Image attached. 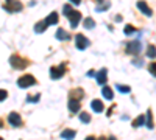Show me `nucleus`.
Listing matches in <instances>:
<instances>
[{
    "label": "nucleus",
    "mask_w": 156,
    "mask_h": 140,
    "mask_svg": "<svg viewBox=\"0 0 156 140\" xmlns=\"http://www.w3.org/2000/svg\"><path fill=\"white\" fill-rule=\"evenodd\" d=\"M0 140H3V138H2V137H0Z\"/></svg>",
    "instance_id": "34"
},
{
    "label": "nucleus",
    "mask_w": 156,
    "mask_h": 140,
    "mask_svg": "<svg viewBox=\"0 0 156 140\" xmlns=\"http://www.w3.org/2000/svg\"><path fill=\"white\" fill-rule=\"evenodd\" d=\"M126 52L129 53V55H139L140 52H142V45H140V42L139 41H133V42H129L128 44V50Z\"/></svg>",
    "instance_id": "8"
},
{
    "label": "nucleus",
    "mask_w": 156,
    "mask_h": 140,
    "mask_svg": "<svg viewBox=\"0 0 156 140\" xmlns=\"http://www.w3.org/2000/svg\"><path fill=\"white\" fill-rule=\"evenodd\" d=\"M34 84H36V80H34L33 75H22L20 78L17 80V86L20 89H27V87L34 86Z\"/></svg>",
    "instance_id": "3"
},
{
    "label": "nucleus",
    "mask_w": 156,
    "mask_h": 140,
    "mask_svg": "<svg viewBox=\"0 0 156 140\" xmlns=\"http://www.w3.org/2000/svg\"><path fill=\"white\" fill-rule=\"evenodd\" d=\"M147 56L151 58V59L156 58V47H154V45H150V47H148V50H147Z\"/></svg>",
    "instance_id": "22"
},
{
    "label": "nucleus",
    "mask_w": 156,
    "mask_h": 140,
    "mask_svg": "<svg viewBox=\"0 0 156 140\" xmlns=\"http://www.w3.org/2000/svg\"><path fill=\"white\" fill-rule=\"evenodd\" d=\"M90 108H92L94 112H103V109H105V106H103V103L100 100H92L90 101Z\"/></svg>",
    "instance_id": "12"
},
{
    "label": "nucleus",
    "mask_w": 156,
    "mask_h": 140,
    "mask_svg": "<svg viewBox=\"0 0 156 140\" xmlns=\"http://www.w3.org/2000/svg\"><path fill=\"white\" fill-rule=\"evenodd\" d=\"M94 75H95L94 70H89V72H87V76H94Z\"/></svg>",
    "instance_id": "30"
},
{
    "label": "nucleus",
    "mask_w": 156,
    "mask_h": 140,
    "mask_svg": "<svg viewBox=\"0 0 156 140\" xmlns=\"http://www.w3.org/2000/svg\"><path fill=\"white\" fill-rule=\"evenodd\" d=\"M101 94H103V97H105L106 100H112V98H114V95H112V90H111V89H109L108 86H105V87L101 89Z\"/></svg>",
    "instance_id": "17"
},
{
    "label": "nucleus",
    "mask_w": 156,
    "mask_h": 140,
    "mask_svg": "<svg viewBox=\"0 0 156 140\" xmlns=\"http://www.w3.org/2000/svg\"><path fill=\"white\" fill-rule=\"evenodd\" d=\"M80 121L81 123H89L90 121V115H89L87 112H81L80 114Z\"/></svg>",
    "instance_id": "24"
},
{
    "label": "nucleus",
    "mask_w": 156,
    "mask_h": 140,
    "mask_svg": "<svg viewBox=\"0 0 156 140\" xmlns=\"http://www.w3.org/2000/svg\"><path fill=\"white\" fill-rule=\"evenodd\" d=\"M97 2H103V0H97Z\"/></svg>",
    "instance_id": "33"
},
{
    "label": "nucleus",
    "mask_w": 156,
    "mask_h": 140,
    "mask_svg": "<svg viewBox=\"0 0 156 140\" xmlns=\"http://www.w3.org/2000/svg\"><path fill=\"white\" fill-rule=\"evenodd\" d=\"M64 73H66V64H61L58 67H51L50 69V78L51 80H59L64 76Z\"/></svg>",
    "instance_id": "5"
},
{
    "label": "nucleus",
    "mask_w": 156,
    "mask_h": 140,
    "mask_svg": "<svg viewBox=\"0 0 156 140\" xmlns=\"http://www.w3.org/2000/svg\"><path fill=\"white\" fill-rule=\"evenodd\" d=\"M9 64H11L12 69L22 70V69H25V67L28 66V61H27V59H23V58H20L19 55H12V56L9 58Z\"/></svg>",
    "instance_id": "2"
},
{
    "label": "nucleus",
    "mask_w": 156,
    "mask_h": 140,
    "mask_svg": "<svg viewBox=\"0 0 156 140\" xmlns=\"http://www.w3.org/2000/svg\"><path fill=\"white\" fill-rule=\"evenodd\" d=\"M3 8L8 12H19V11H22L23 6H22V3L19 2V0H5Z\"/></svg>",
    "instance_id": "4"
},
{
    "label": "nucleus",
    "mask_w": 156,
    "mask_h": 140,
    "mask_svg": "<svg viewBox=\"0 0 156 140\" xmlns=\"http://www.w3.org/2000/svg\"><path fill=\"white\" fill-rule=\"evenodd\" d=\"M75 44H76V48H78V50H86V48L89 47L87 37L83 36V34H76V36H75Z\"/></svg>",
    "instance_id": "6"
},
{
    "label": "nucleus",
    "mask_w": 156,
    "mask_h": 140,
    "mask_svg": "<svg viewBox=\"0 0 156 140\" xmlns=\"http://www.w3.org/2000/svg\"><path fill=\"white\" fill-rule=\"evenodd\" d=\"M62 12H64V16H66V17H69L72 28H76L78 23H80V19H81V12L76 11V9H73L70 5H64Z\"/></svg>",
    "instance_id": "1"
},
{
    "label": "nucleus",
    "mask_w": 156,
    "mask_h": 140,
    "mask_svg": "<svg viewBox=\"0 0 156 140\" xmlns=\"http://www.w3.org/2000/svg\"><path fill=\"white\" fill-rule=\"evenodd\" d=\"M123 31H125V34H126V36H129V34H133L136 30H134V27H131V25H126Z\"/></svg>",
    "instance_id": "25"
},
{
    "label": "nucleus",
    "mask_w": 156,
    "mask_h": 140,
    "mask_svg": "<svg viewBox=\"0 0 156 140\" xmlns=\"http://www.w3.org/2000/svg\"><path fill=\"white\" fill-rule=\"evenodd\" d=\"M94 27H95V22H94V19L86 17V19H84V28L90 30V28H94Z\"/></svg>",
    "instance_id": "21"
},
{
    "label": "nucleus",
    "mask_w": 156,
    "mask_h": 140,
    "mask_svg": "<svg viewBox=\"0 0 156 140\" xmlns=\"http://www.w3.org/2000/svg\"><path fill=\"white\" fill-rule=\"evenodd\" d=\"M44 22H45L47 25H56V23H58V14H56V12H50Z\"/></svg>",
    "instance_id": "14"
},
{
    "label": "nucleus",
    "mask_w": 156,
    "mask_h": 140,
    "mask_svg": "<svg viewBox=\"0 0 156 140\" xmlns=\"http://www.w3.org/2000/svg\"><path fill=\"white\" fill-rule=\"evenodd\" d=\"M145 126L148 129H153V118H151V111L147 112V115H145Z\"/></svg>",
    "instance_id": "18"
},
{
    "label": "nucleus",
    "mask_w": 156,
    "mask_h": 140,
    "mask_svg": "<svg viewBox=\"0 0 156 140\" xmlns=\"http://www.w3.org/2000/svg\"><path fill=\"white\" fill-rule=\"evenodd\" d=\"M6 98H8V92L3 90V89H0V101H3V100H6Z\"/></svg>",
    "instance_id": "27"
},
{
    "label": "nucleus",
    "mask_w": 156,
    "mask_h": 140,
    "mask_svg": "<svg viewBox=\"0 0 156 140\" xmlns=\"http://www.w3.org/2000/svg\"><path fill=\"white\" fill-rule=\"evenodd\" d=\"M39 97H41L39 94H37V95H34V97H28V100H27V101H28V103H31V101H33V103H36V101H39Z\"/></svg>",
    "instance_id": "28"
},
{
    "label": "nucleus",
    "mask_w": 156,
    "mask_h": 140,
    "mask_svg": "<svg viewBox=\"0 0 156 140\" xmlns=\"http://www.w3.org/2000/svg\"><path fill=\"white\" fill-rule=\"evenodd\" d=\"M86 140H95V138H94L92 135H90V137H86Z\"/></svg>",
    "instance_id": "31"
},
{
    "label": "nucleus",
    "mask_w": 156,
    "mask_h": 140,
    "mask_svg": "<svg viewBox=\"0 0 156 140\" xmlns=\"http://www.w3.org/2000/svg\"><path fill=\"white\" fill-rule=\"evenodd\" d=\"M69 111L70 112H78L80 111V101L76 98H69Z\"/></svg>",
    "instance_id": "11"
},
{
    "label": "nucleus",
    "mask_w": 156,
    "mask_h": 140,
    "mask_svg": "<svg viewBox=\"0 0 156 140\" xmlns=\"http://www.w3.org/2000/svg\"><path fill=\"white\" fill-rule=\"evenodd\" d=\"M69 2H72L73 5H80V3H81V0H69Z\"/></svg>",
    "instance_id": "29"
},
{
    "label": "nucleus",
    "mask_w": 156,
    "mask_h": 140,
    "mask_svg": "<svg viewBox=\"0 0 156 140\" xmlns=\"http://www.w3.org/2000/svg\"><path fill=\"white\" fill-rule=\"evenodd\" d=\"M115 89H117L120 94H129V92H131V87L123 86V84H115Z\"/></svg>",
    "instance_id": "19"
},
{
    "label": "nucleus",
    "mask_w": 156,
    "mask_h": 140,
    "mask_svg": "<svg viewBox=\"0 0 156 140\" xmlns=\"http://www.w3.org/2000/svg\"><path fill=\"white\" fill-rule=\"evenodd\" d=\"M55 36H56L58 41H67V39H69V33H67L66 30H62V28H58Z\"/></svg>",
    "instance_id": "13"
},
{
    "label": "nucleus",
    "mask_w": 156,
    "mask_h": 140,
    "mask_svg": "<svg viewBox=\"0 0 156 140\" xmlns=\"http://www.w3.org/2000/svg\"><path fill=\"white\" fill-rule=\"evenodd\" d=\"M144 123H145V115L142 114V115H139V117L133 121V126H134V128H139V126H142Z\"/></svg>",
    "instance_id": "20"
},
{
    "label": "nucleus",
    "mask_w": 156,
    "mask_h": 140,
    "mask_svg": "<svg viewBox=\"0 0 156 140\" xmlns=\"http://www.w3.org/2000/svg\"><path fill=\"white\" fill-rule=\"evenodd\" d=\"M148 70H150V73L153 76H156V62H151V64L148 66Z\"/></svg>",
    "instance_id": "26"
},
{
    "label": "nucleus",
    "mask_w": 156,
    "mask_h": 140,
    "mask_svg": "<svg viewBox=\"0 0 156 140\" xmlns=\"http://www.w3.org/2000/svg\"><path fill=\"white\" fill-rule=\"evenodd\" d=\"M108 140H117V138H115V137H114V135H111V137H109V138H108Z\"/></svg>",
    "instance_id": "32"
},
{
    "label": "nucleus",
    "mask_w": 156,
    "mask_h": 140,
    "mask_svg": "<svg viewBox=\"0 0 156 140\" xmlns=\"http://www.w3.org/2000/svg\"><path fill=\"white\" fill-rule=\"evenodd\" d=\"M8 123L12 126V128H17V126L22 125V118L17 112H11L9 115H8Z\"/></svg>",
    "instance_id": "7"
},
{
    "label": "nucleus",
    "mask_w": 156,
    "mask_h": 140,
    "mask_svg": "<svg viewBox=\"0 0 156 140\" xmlns=\"http://www.w3.org/2000/svg\"><path fill=\"white\" fill-rule=\"evenodd\" d=\"M47 27H48V25H47L44 20H41V22H37V23L34 25V31H36V33H44V31L47 30Z\"/></svg>",
    "instance_id": "16"
},
{
    "label": "nucleus",
    "mask_w": 156,
    "mask_h": 140,
    "mask_svg": "<svg viewBox=\"0 0 156 140\" xmlns=\"http://www.w3.org/2000/svg\"><path fill=\"white\" fill-rule=\"evenodd\" d=\"M109 6H111V3H109V2H103L101 5H98V6L95 8V11H98V12H103L105 9H108Z\"/></svg>",
    "instance_id": "23"
},
{
    "label": "nucleus",
    "mask_w": 156,
    "mask_h": 140,
    "mask_svg": "<svg viewBox=\"0 0 156 140\" xmlns=\"http://www.w3.org/2000/svg\"><path fill=\"white\" fill-rule=\"evenodd\" d=\"M75 131L73 129H64L62 132H61V137L64 138V140H73L75 138Z\"/></svg>",
    "instance_id": "15"
},
{
    "label": "nucleus",
    "mask_w": 156,
    "mask_h": 140,
    "mask_svg": "<svg viewBox=\"0 0 156 140\" xmlns=\"http://www.w3.org/2000/svg\"><path fill=\"white\" fill-rule=\"evenodd\" d=\"M97 76V83L98 84H105L106 83V78H108V70L106 69H101L98 73H95Z\"/></svg>",
    "instance_id": "10"
},
{
    "label": "nucleus",
    "mask_w": 156,
    "mask_h": 140,
    "mask_svg": "<svg viewBox=\"0 0 156 140\" xmlns=\"http://www.w3.org/2000/svg\"><path fill=\"white\" fill-rule=\"evenodd\" d=\"M137 8H139L142 12H144L145 16H148V17H151V16H153V11L150 9V6H148L145 2H142V0H139V2H137Z\"/></svg>",
    "instance_id": "9"
}]
</instances>
